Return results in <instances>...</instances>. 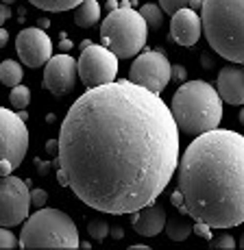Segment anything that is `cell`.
<instances>
[{"label": "cell", "instance_id": "1", "mask_svg": "<svg viewBox=\"0 0 244 250\" xmlns=\"http://www.w3.org/2000/svg\"><path fill=\"white\" fill-rule=\"evenodd\" d=\"M179 159V126L170 107L129 79L81 94L59 131L57 161L70 189L103 213H133L155 203Z\"/></svg>", "mask_w": 244, "mask_h": 250}, {"label": "cell", "instance_id": "2", "mask_svg": "<svg viewBox=\"0 0 244 250\" xmlns=\"http://www.w3.org/2000/svg\"><path fill=\"white\" fill-rule=\"evenodd\" d=\"M177 172L185 215L212 229L244 222V135L224 128L200 133L181 155Z\"/></svg>", "mask_w": 244, "mask_h": 250}, {"label": "cell", "instance_id": "3", "mask_svg": "<svg viewBox=\"0 0 244 250\" xmlns=\"http://www.w3.org/2000/svg\"><path fill=\"white\" fill-rule=\"evenodd\" d=\"M200 20L212 50L231 63H244V0H203Z\"/></svg>", "mask_w": 244, "mask_h": 250}, {"label": "cell", "instance_id": "4", "mask_svg": "<svg viewBox=\"0 0 244 250\" xmlns=\"http://www.w3.org/2000/svg\"><path fill=\"white\" fill-rule=\"evenodd\" d=\"M170 111L179 131L200 135L218 128L222 120V98L207 81H185L172 96Z\"/></svg>", "mask_w": 244, "mask_h": 250}, {"label": "cell", "instance_id": "5", "mask_svg": "<svg viewBox=\"0 0 244 250\" xmlns=\"http://www.w3.org/2000/svg\"><path fill=\"white\" fill-rule=\"evenodd\" d=\"M79 229L68 213L59 209L42 207L24 220L20 235V248H79Z\"/></svg>", "mask_w": 244, "mask_h": 250}, {"label": "cell", "instance_id": "6", "mask_svg": "<svg viewBox=\"0 0 244 250\" xmlns=\"http://www.w3.org/2000/svg\"><path fill=\"white\" fill-rule=\"evenodd\" d=\"M100 40L118 59H131L146 46L148 24L140 11L120 4L105 16V22L100 24Z\"/></svg>", "mask_w": 244, "mask_h": 250}, {"label": "cell", "instance_id": "7", "mask_svg": "<svg viewBox=\"0 0 244 250\" xmlns=\"http://www.w3.org/2000/svg\"><path fill=\"white\" fill-rule=\"evenodd\" d=\"M118 74V57L109 48L89 44L81 50L79 57V76L88 87L113 83Z\"/></svg>", "mask_w": 244, "mask_h": 250}, {"label": "cell", "instance_id": "8", "mask_svg": "<svg viewBox=\"0 0 244 250\" xmlns=\"http://www.w3.org/2000/svg\"><path fill=\"white\" fill-rule=\"evenodd\" d=\"M31 211V189L22 179L9 174L0 179V227H18Z\"/></svg>", "mask_w": 244, "mask_h": 250}, {"label": "cell", "instance_id": "9", "mask_svg": "<svg viewBox=\"0 0 244 250\" xmlns=\"http://www.w3.org/2000/svg\"><path fill=\"white\" fill-rule=\"evenodd\" d=\"M172 79V65L168 57L159 50H146L140 57H135L131 70H129V81L142 85V87L161 94L168 87Z\"/></svg>", "mask_w": 244, "mask_h": 250}, {"label": "cell", "instance_id": "10", "mask_svg": "<svg viewBox=\"0 0 244 250\" xmlns=\"http://www.w3.org/2000/svg\"><path fill=\"white\" fill-rule=\"evenodd\" d=\"M28 150V128L24 120L11 109L0 107V161H11L20 167Z\"/></svg>", "mask_w": 244, "mask_h": 250}, {"label": "cell", "instance_id": "11", "mask_svg": "<svg viewBox=\"0 0 244 250\" xmlns=\"http://www.w3.org/2000/svg\"><path fill=\"white\" fill-rule=\"evenodd\" d=\"M16 50L22 63L26 68L35 70L48 63V59L52 57V42H50L48 33H44L42 28H37V26L24 28V31L18 33Z\"/></svg>", "mask_w": 244, "mask_h": 250}, {"label": "cell", "instance_id": "12", "mask_svg": "<svg viewBox=\"0 0 244 250\" xmlns=\"http://www.w3.org/2000/svg\"><path fill=\"white\" fill-rule=\"evenodd\" d=\"M79 76V61H74L68 52L50 57L44 65V87L55 96H66L74 89Z\"/></svg>", "mask_w": 244, "mask_h": 250}, {"label": "cell", "instance_id": "13", "mask_svg": "<svg viewBox=\"0 0 244 250\" xmlns=\"http://www.w3.org/2000/svg\"><path fill=\"white\" fill-rule=\"evenodd\" d=\"M203 35V20L194 9H179L170 20V40L179 46H194Z\"/></svg>", "mask_w": 244, "mask_h": 250}, {"label": "cell", "instance_id": "14", "mask_svg": "<svg viewBox=\"0 0 244 250\" xmlns=\"http://www.w3.org/2000/svg\"><path fill=\"white\" fill-rule=\"evenodd\" d=\"M218 94L229 104H244V63H229L218 74Z\"/></svg>", "mask_w": 244, "mask_h": 250}, {"label": "cell", "instance_id": "15", "mask_svg": "<svg viewBox=\"0 0 244 250\" xmlns=\"http://www.w3.org/2000/svg\"><path fill=\"white\" fill-rule=\"evenodd\" d=\"M131 215H133L131 218L133 230L140 233V235H144V237H155V235H159L161 230L166 229V220H168L166 218V211L155 203L133 211Z\"/></svg>", "mask_w": 244, "mask_h": 250}, {"label": "cell", "instance_id": "16", "mask_svg": "<svg viewBox=\"0 0 244 250\" xmlns=\"http://www.w3.org/2000/svg\"><path fill=\"white\" fill-rule=\"evenodd\" d=\"M100 4L96 0H83L79 7H74V24L81 28H89L98 22Z\"/></svg>", "mask_w": 244, "mask_h": 250}, {"label": "cell", "instance_id": "17", "mask_svg": "<svg viewBox=\"0 0 244 250\" xmlns=\"http://www.w3.org/2000/svg\"><path fill=\"white\" fill-rule=\"evenodd\" d=\"M166 233L172 242H185L192 235V222L181 215H172L170 220H166Z\"/></svg>", "mask_w": 244, "mask_h": 250}, {"label": "cell", "instance_id": "18", "mask_svg": "<svg viewBox=\"0 0 244 250\" xmlns=\"http://www.w3.org/2000/svg\"><path fill=\"white\" fill-rule=\"evenodd\" d=\"M24 79V70L18 61L13 59H4L0 63V83L2 85H9V87H16V85L22 83Z\"/></svg>", "mask_w": 244, "mask_h": 250}, {"label": "cell", "instance_id": "19", "mask_svg": "<svg viewBox=\"0 0 244 250\" xmlns=\"http://www.w3.org/2000/svg\"><path fill=\"white\" fill-rule=\"evenodd\" d=\"M31 4H35L37 9H42V11H70V9L79 7L83 0H28Z\"/></svg>", "mask_w": 244, "mask_h": 250}, {"label": "cell", "instance_id": "20", "mask_svg": "<svg viewBox=\"0 0 244 250\" xmlns=\"http://www.w3.org/2000/svg\"><path fill=\"white\" fill-rule=\"evenodd\" d=\"M140 13L144 16L148 28H159L161 24H164V9L157 7V4H153V2L144 4V7L140 9Z\"/></svg>", "mask_w": 244, "mask_h": 250}, {"label": "cell", "instance_id": "21", "mask_svg": "<svg viewBox=\"0 0 244 250\" xmlns=\"http://www.w3.org/2000/svg\"><path fill=\"white\" fill-rule=\"evenodd\" d=\"M9 103H11L13 109H26L28 103H31V89L24 87V85H16V87H11Z\"/></svg>", "mask_w": 244, "mask_h": 250}, {"label": "cell", "instance_id": "22", "mask_svg": "<svg viewBox=\"0 0 244 250\" xmlns=\"http://www.w3.org/2000/svg\"><path fill=\"white\" fill-rule=\"evenodd\" d=\"M200 4H203V0H159V7L164 9V13H175L179 11V9H200Z\"/></svg>", "mask_w": 244, "mask_h": 250}, {"label": "cell", "instance_id": "23", "mask_svg": "<svg viewBox=\"0 0 244 250\" xmlns=\"http://www.w3.org/2000/svg\"><path fill=\"white\" fill-rule=\"evenodd\" d=\"M88 233H89V237H92V239H96V242H103V239L109 235V222H105V220H100V218L89 220Z\"/></svg>", "mask_w": 244, "mask_h": 250}, {"label": "cell", "instance_id": "24", "mask_svg": "<svg viewBox=\"0 0 244 250\" xmlns=\"http://www.w3.org/2000/svg\"><path fill=\"white\" fill-rule=\"evenodd\" d=\"M209 242H212V248H216V250H233L236 248V239H233L231 235H218V237H212Z\"/></svg>", "mask_w": 244, "mask_h": 250}, {"label": "cell", "instance_id": "25", "mask_svg": "<svg viewBox=\"0 0 244 250\" xmlns=\"http://www.w3.org/2000/svg\"><path fill=\"white\" fill-rule=\"evenodd\" d=\"M18 246H20V239H18L9 229L0 227V248H18Z\"/></svg>", "mask_w": 244, "mask_h": 250}, {"label": "cell", "instance_id": "26", "mask_svg": "<svg viewBox=\"0 0 244 250\" xmlns=\"http://www.w3.org/2000/svg\"><path fill=\"white\" fill-rule=\"evenodd\" d=\"M46 203H48V194H46L44 189H40V187L31 189V207L42 209V207H46Z\"/></svg>", "mask_w": 244, "mask_h": 250}, {"label": "cell", "instance_id": "27", "mask_svg": "<svg viewBox=\"0 0 244 250\" xmlns=\"http://www.w3.org/2000/svg\"><path fill=\"white\" fill-rule=\"evenodd\" d=\"M192 233L199 235V237H203V239H212V227H209V224H205L203 220H194Z\"/></svg>", "mask_w": 244, "mask_h": 250}, {"label": "cell", "instance_id": "28", "mask_svg": "<svg viewBox=\"0 0 244 250\" xmlns=\"http://www.w3.org/2000/svg\"><path fill=\"white\" fill-rule=\"evenodd\" d=\"M172 79H175L177 83H185V81H188V70H185L183 65H172Z\"/></svg>", "mask_w": 244, "mask_h": 250}, {"label": "cell", "instance_id": "29", "mask_svg": "<svg viewBox=\"0 0 244 250\" xmlns=\"http://www.w3.org/2000/svg\"><path fill=\"white\" fill-rule=\"evenodd\" d=\"M35 167H37V174L40 176H46L52 167V161H42V159H35Z\"/></svg>", "mask_w": 244, "mask_h": 250}, {"label": "cell", "instance_id": "30", "mask_svg": "<svg viewBox=\"0 0 244 250\" xmlns=\"http://www.w3.org/2000/svg\"><path fill=\"white\" fill-rule=\"evenodd\" d=\"M46 155L59 157V139H50V142H46Z\"/></svg>", "mask_w": 244, "mask_h": 250}, {"label": "cell", "instance_id": "31", "mask_svg": "<svg viewBox=\"0 0 244 250\" xmlns=\"http://www.w3.org/2000/svg\"><path fill=\"white\" fill-rule=\"evenodd\" d=\"M13 170H16V167H13V163H11V161H7V159L0 161V179H2V176H9Z\"/></svg>", "mask_w": 244, "mask_h": 250}, {"label": "cell", "instance_id": "32", "mask_svg": "<svg viewBox=\"0 0 244 250\" xmlns=\"http://www.w3.org/2000/svg\"><path fill=\"white\" fill-rule=\"evenodd\" d=\"M57 181H59L61 187H70L68 174H66V170H64V167H59V166H57Z\"/></svg>", "mask_w": 244, "mask_h": 250}, {"label": "cell", "instance_id": "33", "mask_svg": "<svg viewBox=\"0 0 244 250\" xmlns=\"http://www.w3.org/2000/svg\"><path fill=\"white\" fill-rule=\"evenodd\" d=\"M9 18H11V9L7 7V2H0V26H2Z\"/></svg>", "mask_w": 244, "mask_h": 250}, {"label": "cell", "instance_id": "34", "mask_svg": "<svg viewBox=\"0 0 244 250\" xmlns=\"http://www.w3.org/2000/svg\"><path fill=\"white\" fill-rule=\"evenodd\" d=\"M59 50H61V52H70V50H72V40H68V37H66V35H61Z\"/></svg>", "mask_w": 244, "mask_h": 250}, {"label": "cell", "instance_id": "35", "mask_svg": "<svg viewBox=\"0 0 244 250\" xmlns=\"http://www.w3.org/2000/svg\"><path fill=\"white\" fill-rule=\"evenodd\" d=\"M109 235H111L113 239H122L124 237V230H122V227H113V229H109Z\"/></svg>", "mask_w": 244, "mask_h": 250}, {"label": "cell", "instance_id": "36", "mask_svg": "<svg viewBox=\"0 0 244 250\" xmlns=\"http://www.w3.org/2000/svg\"><path fill=\"white\" fill-rule=\"evenodd\" d=\"M7 42H9V33L4 31L2 26H0V48H4V46H7Z\"/></svg>", "mask_w": 244, "mask_h": 250}, {"label": "cell", "instance_id": "37", "mask_svg": "<svg viewBox=\"0 0 244 250\" xmlns=\"http://www.w3.org/2000/svg\"><path fill=\"white\" fill-rule=\"evenodd\" d=\"M118 7H120V0H107V11H113Z\"/></svg>", "mask_w": 244, "mask_h": 250}, {"label": "cell", "instance_id": "38", "mask_svg": "<svg viewBox=\"0 0 244 250\" xmlns=\"http://www.w3.org/2000/svg\"><path fill=\"white\" fill-rule=\"evenodd\" d=\"M131 250H148V246H144V244H135V246H131Z\"/></svg>", "mask_w": 244, "mask_h": 250}, {"label": "cell", "instance_id": "39", "mask_svg": "<svg viewBox=\"0 0 244 250\" xmlns=\"http://www.w3.org/2000/svg\"><path fill=\"white\" fill-rule=\"evenodd\" d=\"M18 115H20L22 120H28V113L24 111V109H18Z\"/></svg>", "mask_w": 244, "mask_h": 250}, {"label": "cell", "instance_id": "40", "mask_svg": "<svg viewBox=\"0 0 244 250\" xmlns=\"http://www.w3.org/2000/svg\"><path fill=\"white\" fill-rule=\"evenodd\" d=\"M203 65H205V68H207V70H209V65H212V61H209V59H207V57H203Z\"/></svg>", "mask_w": 244, "mask_h": 250}, {"label": "cell", "instance_id": "41", "mask_svg": "<svg viewBox=\"0 0 244 250\" xmlns=\"http://www.w3.org/2000/svg\"><path fill=\"white\" fill-rule=\"evenodd\" d=\"M40 26L46 28V26H48V20H46V18H42V20H40Z\"/></svg>", "mask_w": 244, "mask_h": 250}, {"label": "cell", "instance_id": "42", "mask_svg": "<svg viewBox=\"0 0 244 250\" xmlns=\"http://www.w3.org/2000/svg\"><path fill=\"white\" fill-rule=\"evenodd\" d=\"M240 122L244 124V107H242V111H240Z\"/></svg>", "mask_w": 244, "mask_h": 250}, {"label": "cell", "instance_id": "43", "mask_svg": "<svg viewBox=\"0 0 244 250\" xmlns=\"http://www.w3.org/2000/svg\"><path fill=\"white\" fill-rule=\"evenodd\" d=\"M240 248L244 250V235H242V239H240Z\"/></svg>", "mask_w": 244, "mask_h": 250}, {"label": "cell", "instance_id": "44", "mask_svg": "<svg viewBox=\"0 0 244 250\" xmlns=\"http://www.w3.org/2000/svg\"><path fill=\"white\" fill-rule=\"evenodd\" d=\"M0 2H7L9 4V2H16V0H0Z\"/></svg>", "mask_w": 244, "mask_h": 250}]
</instances>
